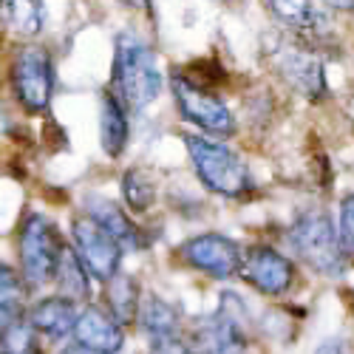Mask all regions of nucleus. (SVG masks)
<instances>
[{"label": "nucleus", "mask_w": 354, "mask_h": 354, "mask_svg": "<svg viewBox=\"0 0 354 354\" xmlns=\"http://www.w3.org/2000/svg\"><path fill=\"white\" fill-rule=\"evenodd\" d=\"M113 94L125 102V108L142 111L159 100L165 80L156 63L153 48L136 35H120L113 48Z\"/></svg>", "instance_id": "1"}, {"label": "nucleus", "mask_w": 354, "mask_h": 354, "mask_svg": "<svg viewBox=\"0 0 354 354\" xmlns=\"http://www.w3.org/2000/svg\"><path fill=\"white\" fill-rule=\"evenodd\" d=\"M185 147H187V156H190L196 176L207 190L227 196V198H244L255 190L250 167L227 145L204 139L198 133H185Z\"/></svg>", "instance_id": "2"}, {"label": "nucleus", "mask_w": 354, "mask_h": 354, "mask_svg": "<svg viewBox=\"0 0 354 354\" xmlns=\"http://www.w3.org/2000/svg\"><path fill=\"white\" fill-rule=\"evenodd\" d=\"M286 241L292 252L317 275L340 278L346 272L348 255L340 247L337 227L323 210H306L304 216H298V221L286 232Z\"/></svg>", "instance_id": "3"}, {"label": "nucleus", "mask_w": 354, "mask_h": 354, "mask_svg": "<svg viewBox=\"0 0 354 354\" xmlns=\"http://www.w3.org/2000/svg\"><path fill=\"white\" fill-rule=\"evenodd\" d=\"M193 354H250V317L235 292H224L218 309L201 317L190 340Z\"/></svg>", "instance_id": "4"}, {"label": "nucleus", "mask_w": 354, "mask_h": 354, "mask_svg": "<svg viewBox=\"0 0 354 354\" xmlns=\"http://www.w3.org/2000/svg\"><path fill=\"white\" fill-rule=\"evenodd\" d=\"M63 247L66 239L51 218H46L43 213L26 216L17 232V258H20L17 272L23 275L28 289H40L51 283Z\"/></svg>", "instance_id": "5"}, {"label": "nucleus", "mask_w": 354, "mask_h": 354, "mask_svg": "<svg viewBox=\"0 0 354 354\" xmlns=\"http://www.w3.org/2000/svg\"><path fill=\"white\" fill-rule=\"evenodd\" d=\"M12 91L23 111L43 113L54 97V63L43 46H26L12 63Z\"/></svg>", "instance_id": "6"}, {"label": "nucleus", "mask_w": 354, "mask_h": 354, "mask_svg": "<svg viewBox=\"0 0 354 354\" xmlns=\"http://www.w3.org/2000/svg\"><path fill=\"white\" fill-rule=\"evenodd\" d=\"M170 88L176 105H179V113L187 122H193L196 128L216 133V136H235V120L232 111L227 108L224 100H218V94L201 88L196 80L185 77L182 71H176L170 77Z\"/></svg>", "instance_id": "7"}, {"label": "nucleus", "mask_w": 354, "mask_h": 354, "mask_svg": "<svg viewBox=\"0 0 354 354\" xmlns=\"http://www.w3.org/2000/svg\"><path fill=\"white\" fill-rule=\"evenodd\" d=\"M270 63L278 71V77L298 91L306 100H323L326 97V74L317 54L295 40H281L270 51Z\"/></svg>", "instance_id": "8"}, {"label": "nucleus", "mask_w": 354, "mask_h": 354, "mask_svg": "<svg viewBox=\"0 0 354 354\" xmlns=\"http://www.w3.org/2000/svg\"><path fill=\"white\" fill-rule=\"evenodd\" d=\"M71 241H74V252L80 255L91 278L105 283L111 275L120 272V263L125 255L122 244L85 213L71 221Z\"/></svg>", "instance_id": "9"}, {"label": "nucleus", "mask_w": 354, "mask_h": 354, "mask_svg": "<svg viewBox=\"0 0 354 354\" xmlns=\"http://www.w3.org/2000/svg\"><path fill=\"white\" fill-rule=\"evenodd\" d=\"M239 275L261 295H286L295 283V263L267 244H250L241 250Z\"/></svg>", "instance_id": "10"}, {"label": "nucleus", "mask_w": 354, "mask_h": 354, "mask_svg": "<svg viewBox=\"0 0 354 354\" xmlns=\"http://www.w3.org/2000/svg\"><path fill=\"white\" fill-rule=\"evenodd\" d=\"M179 258L187 267L210 275L216 281H227L239 275V263H241V247L235 244L227 235L218 232H201L196 239H187L179 247Z\"/></svg>", "instance_id": "11"}, {"label": "nucleus", "mask_w": 354, "mask_h": 354, "mask_svg": "<svg viewBox=\"0 0 354 354\" xmlns=\"http://www.w3.org/2000/svg\"><path fill=\"white\" fill-rule=\"evenodd\" d=\"M71 335L80 346L105 354H116L125 346V326L100 304H88L85 309L77 312Z\"/></svg>", "instance_id": "12"}, {"label": "nucleus", "mask_w": 354, "mask_h": 354, "mask_svg": "<svg viewBox=\"0 0 354 354\" xmlns=\"http://www.w3.org/2000/svg\"><path fill=\"white\" fill-rule=\"evenodd\" d=\"M77 312H80V304L57 292V295H46V298L35 301L26 309L23 317L28 320V326H32L37 335H46L51 340H63L74 329Z\"/></svg>", "instance_id": "13"}, {"label": "nucleus", "mask_w": 354, "mask_h": 354, "mask_svg": "<svg viewBox=\"0 0 354 354\" xmlns=\"http://www.w3.org/2000/svg\"><path fill=\"white\" fill-rule=\"evenodd\" d=\"M85 216L94 218L105 232H111L113 239L122 244V250H142L145 247L142 230L128 218L125 207H120L116 201L102 198V196H88L85 198Z\"/></svg>", "instance_id": "14"}, {"label": "nucleus", "mask_w": 354, "mask_h": 354, "mask_svg": "<svg viewBox=\"0 0 354 354\" xmlns=\"http://www.w3.org/2000/svg\"><path fill=\"white\" fill-rule=\"evenodd\" d=\"M131 139V122H128V108L113 91L102 94L100 102V145L108 159H120Z\"/></svg>", "instance_id": "15"}, {"label": "nucleus", "mask_w": 354, "mask_h": 354, "mask_svg": "<svg viewBox=\"0 0 354 354\" xmlns=\"http://www.w3.org/2000/svg\"><path fill=\"white\" fill-rule=\"evenodd\" d=\"M136 323L151 343L165 340V337H179V332H182L179 309L173 304H167L165 298H159V295H145L139 301Z\"/></svg>", "instance_id": "16"}, {"label": "nucleus", "mask_w": 354, "mask_h": 354, "mask_svg": "<svg viewBox=\"0 0 354 354\" xmlns=\"http://www.w3.org/2000/svg\"><path fill=\"white\" fill-rule=\"evenodd\" d=\"M51 283L57 286V292L66 295V298L82 304V301H91V275H88L85 263L80 261V255L74 252V247H63L60 261H57V270Z\"/></svg>", "instance_id": "17"}, {"label": "nucleus", "mask_w": 354, "mask_h": 354, "mask_svg": "<svg viewBox=\"0 0 354 354\" xmlns=\"http://www.w3.org/2000/svg\"><path fill=\"white\" fill-rule=\"evenodd\" d=\"M142 301V289L133 275L116 272L105 281V309L122 323V326H133L136 312Z\"/></svg>", "instance_id": "18"}, {"label": "nucleus", "mask_w": 354, "mask_h": 354, "mask_svg": "<svg viewBox=\"0 0 354 354\" xmlns=\"http://www.w3.org/2000/svg\"><path fill=\"white\" fill-rule=\"evenodd\" d=\"M26 295H28V286L23 275L6 267V263H0V335L26 315Z\"/></svg>", "instance_id": "19"}, {"label": "nucleus", "mask_w": 354, "mask_h": 354, "mask_svg": "<svg viewBox=\"0 0 354 354\" xmlns=\"http://www.w3.org/2000/svg\"><path fill=\"white\" fill-rule=\"evenodd\" d=\"M43 17V0H0V23L20 37H35Z\"/></svg>", "instance_id": "20"}, {"label": "nucleus", "mask_w": 354, "mask_h": 354, "mask_svg": "<svg viewBox=\"0 0 354 354\" xmlns=\"http://www.w3.org/2000/svg\"><path fill=\"white\" fill-rule=\"evenodd\" d=\"M122 196L125 204L133 213H147L156 204V182L153 176L142 170V167H131L122 173Z\"/></svg>", "instance_id": "21"}, {"label": "nucleus", "mask_w": 354, "mask_h": 354, "mask_svg": "<svg viewBox=\"0 0 354 354\" xmlns=\"http://www.w3.org/2000/svg\"><path fill=\"white\" fill-rule=\"evenodd\" d=\"M270 12L275 15V20H281L286 28H312L315 23V9L312 0H267Z\"/></svg>", "instance_id": "22"}, {"label": "nucleus", "mask_w": 354, "mask_h": 354, "mask_svg": "<svg viewBox=\"0 0 354 354\" xmlns=\"http://www.w3.org/2000/svg\"><path fill=\"white\" fill-rule=\"evenodd\" d=\"M0 354H40L37 332L28 326V320L20 317L0 335Z\"/></svg>", "instance_id": "23"}, {"label": "nucleus", "mask_w": 354, "mask_h": 354, "mask_svg": "<svg viewBox=\"0 0 354 354\" xmlns=\"http://www.w3.org/2000/svg\"><path fill=\"white\" fill-rule=\"evenodd\" d=\"M337 239L348 258H354V193L340 201V224H337Z\"/></svg>", "instance_id": "24"}, {"label": "nucleus", "mask_w": 354, "mask_h": 354, "mask_svg": "<svg viewBox=\"0 0 354 354\" xmlns=\"http://www.w3.org/2000/svg\"><path fill=\"white\" fill-rule=\"evenodd\" d=\"M151 354H193V348L182 337H165V340L151 343Z\"/></svg>", "instance_id": "25"}, {"label": "nucleus", "mask_w": 354, "mask_h": 354, "mask_svg": "<svg viewBox=\"0 0 354 354\" xmlns=\"http://www.w3.org/2000/svg\"><path fill=\"white\" fill-rule=\"evenodd\" d=\"M315 354H351V346L343 340V337H329L317 346Z\"/></svg>", "instance_id": "26"}, {"label": "nucleus", "mask_w": 354, "mask_h": 354, "mask_svg": "<svg viewBox=\"0 0 354 354\" xmlns=\"http://www.w3.org/2000/svg\"><path fill=\"white\" fill-rule=\"evenodd\" d=\"M120 3H125L128 9L145 12V15H151V12H153V0H120Z\"/></svg>", "instance_id": "27"}, {"label": "nucleus", "mask_w": 354, "mask_h": 354, "mask_svg": "<svg viewBox=\"0 0 354 354\" xmlns=\"http://www.w3.org/2000/svg\"><path fill=\"white\" fill-rule=\"evenodd\" d=\"M60 354H105V351H94V348H88V346H80V343H74V346H66Z\"/></svg>", "instance_id": "28"}, {"label": "nucleus", "mask_w": 354, "mask_h": 354, "mask_svg": "<svg viewBox=\"0 0 354 354\" xmlns=\"http://www.w3.org/2000/svg\"><path fill=\"white\" fill-rule=\"evenodd\" d=\"M323 3H329L337 12H354V0H323Z\"/></svg>", "instance_id": "29"}]
</instances>
